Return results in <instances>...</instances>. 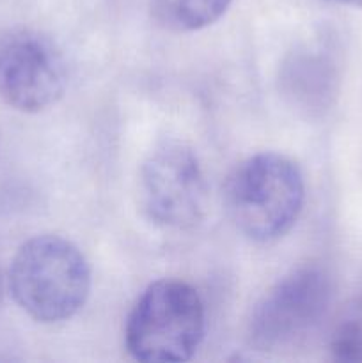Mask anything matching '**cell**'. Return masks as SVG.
<instances>
[{
    "label": "cell",
    "mask_w": 362,
    "mask_h": 363,
    "mask_svg": "<svg viewBox=\"0 0 362 363\" xmlns=\"http://www.w3.org/2000/svg\"><path fill=\"white\" fill-rule=\"evenodd\" d=\"M7 286L18 307L41 325H57L87 303L92 273L84 252L59 234L25 241L9 266Z\"/></svg>",
    "instance_id": "cell-1"
},
{
    "label": "cell",
    "mask_w": 362,
    "mask_h": 363,
    "mask_svg": "<svg viewBox=\"0 0 362 363\" xmlns=\"http://www.w3.org/2000/svg\"><path fill=\"white\" fill-rule=\"evenodd\" d=\"M224 197L231 222L247 240L272 243L298 222L305 202L304 174L290 156L256 152L234 167Z\"/></svg>",
    "instance_id": "cell-2"
},
{
    "label": "cell",
    "mask_w": 362,
    "mask_h": 363,
    "mask_svg": "<svg viewBox=\"0 0 362 363\" xmlns=\"http://www.w3.org/2000/svg\"><path fill=\"white\" fill-rule=\"evenodd\" d=\"M206 335V308L188 282L162 279L149 284L131 308L124 344L131 358L146 363L187 362Z\"/></svg>",
    "instance_id": "cell-3"
},
{
    "label": "cell",
    "mask_w": 362,
    "mask_h": 363,
    "mask_svg": "<svg viewBox=\"0 0 362 363\" xmlns=\"http://www.w3.org/2000/svg\"><path fill=\"white\" fill-rule=\"evenodd\" d=\"M138 201L146 218L162 229L187 230L204 220L209 186L190 144L165 138L149 151L138 172Z\"/></svg>",
    "instance_id": "cell-4"
},
{
    "label": "cell",
    "mask_w": 362,
    "mask_h": 363,
    "mask_svg": "<svg viewBox=\"0 0 362 363\" xmlns=\"http://www.w3.org/2000/svg\"><path fill=\"white\" fill-rule=\"evenodd\" d=\"M332 301V280L318 266H302L277 280L254 305L247 323L248 346L277 351L311 333Z\"/></svg>",
    "instance_id": "cell-5"
},
{
    "label": "cell",
    "mask_w": 362,
    "mask_h": 363,
    "mask_svg": "<svg viewBox=\"0 0 362 363\" xmlns=\"http://www.w3.org/2000/svg\"><path fill=\"white\" fill-rule=\"evenodd\" d=\"M67 87L62 50L45 32L11 28L0 35V99L23 113L55 105Z\"/></svg>",
    "instance_id": "cell-6"
},
{
    "label": "cell",
    "mask_w": 362,
    "mask_h": 363,
    "mask_svg": "<svg viewBox=\"0 0 362 363\" xmlns=\"http://www.w3.org/2000/svg\"><path fill=\"white\" fill-rule=\"evenodd\" d=\"M233 0H153L156 23L170 32H195L216 23Z\"/></svg>",
    "instance_id": "cell-7"
},
{
    "label": "cell",
    "mask_w": 362,
    "mask_h": 363,
    "mask_svg": "<svg viewBox=\"0 0 362 363\" xmlns=\"http://www.w3.org/2000/svg\"><path fill=\"white\" fill-rule=\"evenodd\" d=\"M329 347L334 360L362 363V296L350 301L337 315Z\"/></svg>",
    "instance_id": "cell-8"
},
{
    "label": "cell",
    "mask_w": 362,
    "mask_h": 363,
    "mask_svg": "<svg viewBox=\"0 0 362 363\" xmlns=\"http://www.w3.org/2000/svg\"><path fill=\"white\" fill-rule=\"evenodd\" d=\"M325 2L336 4V6H344V7H357V9H362V0H325Z\"/></svg>",
    "instance_id": "cell-9"
}]
</instances>
